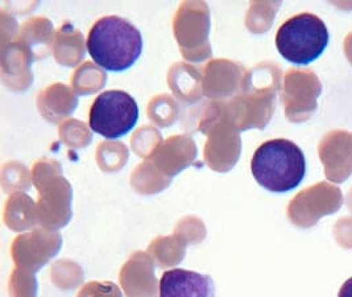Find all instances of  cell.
I'll list each match as a JSON object with an SVG mask.
<instances>
[{
    "label": "cell",
    "mask_w": 352,
    "mask_h": 297,
    "mask_svg": "<svg viewBox=\"0 0 352 297\" xmlns=\"http://www.w3.org/2000/svg\"><path fill=\"white\" fill-rule=\"evenodd\" d=\"M86 47L100 68L109 72H124L140 59L143 36L129 20L106 16L93 25Z\"/></svg>",
    "instance_id": "1"
},
{
    "label": "cell",
    "mask_w": 352,
    "mask_h": 297,
    "mask_svg": "<svg viewBox=\"0 0 352 297\" xmlns=\"http://www.w3.org/2000/svg\"><path fill=\"white\" fill-rule=\"evenodd\" d=\"M251 172L257 184L270 192H290L304 180V152L297 144L287 139L265 141L254 154Z\"/></svg>",
    "instance_id": "2"
},
{
    "label": "cell",
    "mask_w": 352,
    "mask_h": 297,
    "mask_svg": "<svg viewBox=\"0 0 352 297\" xmlns=\"http://www.w3.org/2000/svg\"><path fill=\"white\" fill-rule=\"evenodd\" d=\"M329 44V31L323 20L313 14H300L287 20L276 34L278 53L294 65L316 61Z\"/></svg>",
    "instance_id": "3"
},
{
    "label": "cell",
    "mask_w": 352,
    "mask_h": 297,
    "mask_svg": "<svg viewBox=\"0 0 352 297\" xmlns=\"http://www.w3.org/2000/svg\"><path fill=\"white\" fill-rule=\"evenodd\" d=\"M139 121L138 102L123 90H109L96 96L90 110V128L104 139L127 135Z\"/></svg>",
    "instance_id": "4"
},
{
    "label": "cell",
    "mask_w": 352,
    "mask_h": 297,
    "mask_svg": "<svg viewBox=\"0 0 352 297\" xmlns=\"http://www.w3.org/2000/svg\"><path fill=\"white\" fill-rule=\"evenodd\" d=\"M159 297H215V287L208 275L175 268L161 276Z\"/></svg>",
    "instance_id": "5"
},
{
    "label": "cell",
    "mask_w": 352,
    "mask_h": 297,
    "mask_svg": "<svg viewBox=\"0 0 352 297\" xmlns=\"http://www.w3.org/2000/svg\"><path fill=\"white\" fill-rule=\"evenodd\" d=\"M338 297H352V278L342 285Z\"/></svg>",
    "instance_id": "6"
}]
</instances>
